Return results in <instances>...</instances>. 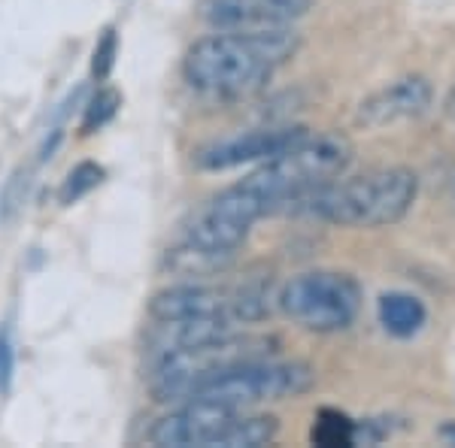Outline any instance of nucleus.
Here are the masks:
<instances>
[{
	"label": "nucleus",
	"mask_w": 455,
	"mask_h": 448,
	"mask_svg": "<svg viewBox=\"0 0 455 448\" xmlns=\"http://www.w3.org/2000/svg\"><path fill=\"white\" fill-rule=\"evenodd\" d=\"M298 52L291 25L259 31H219L186 52V83L212 98H246L267 83L270 73Z\"/></svg>",
	"instance_id": "nucleus-1"
},
{
	"label": "nucleus",
	"mask_w": 455,
	"mask_h": 448,
	"mask_svg": "<svg viewBox=\"0 0 455 448\" xmlns=\"http://www.w3.org/2000/svg\"><path fill=\"white\" fill-rule=\"evenodd\" d=\"M419 179L407 167H379V170L334 179L319 188L291 197L280 212H300L343 227H388L401 222L416 203Z\"/></svg>",
	"instance_id": "nucleus-2"
},
{
	"label": "nucleus",
	"mask_w": 455,
	"mask_h": 448,
	"mask_svg": "<svg viewBox=\"0 0 455 448\" xmlns=\"http://www.w3.org/2000/svg\"><path fill=\"white\" fill-rule=\"evenodd\" d=\"M352 155L355 149H352L349 137L307 134L283 155L264 161V167L246 176L243 182L267 200L270 212H280L291 197L334 182L352 164Z\"/></svg>",
	"instance_id": "nucleus-3"
},
{
	"label": "nucleus",
	"mask_w": 455,
	"mask_h": 448,
	"mask_svg": "<svg viewBox=\"0 0 455 448\" xmlns=\"http://www.w3.org/2000/svg\"><path fill=\"white\" fill-rule=\"evenodd\" d=\"M274 345L276 342L267 340V336L228 334L212 342L195 345V349L164 351V355H156V364H152L149 373V388L158 403L192 400L210 379H216L228 366L274 355Z\"/></svg>",
	"instance_id": "nucleus-4"
},
{
	"label": "nucleus",
	"mask_w": 455,
	"mask_h": 448,
	"mask_svg": "<svg viewBox=\"0 0 455 448\" xmlns=\"http://www.w3.org/2000/svg\"><path fill=\"white\" fill-rule=\"evenodd\" d=\"M280 310L298 327L315 334H334L355 321L362 310V288L349 273L337 270H310L283 285Z\"/></svg>",
	"instance_id": "nucleus-5"
},
{
	"label": "nucleus",
	"mask_w": 455,
	"mask_h": 448,
	"mask_svg": "<svg viewBox=\"0 0 455 448\" xmlns=\"http://www.w3.org/2000/svg\"><path fill=\"white\" fill-rule=\"evenodd\" d=\"M313 381H315L313 366L300 361H267V358H255V361L228 366L225 373L210 379L195 397L225 403V406L240 413L243 406H255V403L300 397L310 391Z\"/></svg>",
	"instance_id": "nucleus-6"
},
{
	"label": "nucleus",
	"mask_w": 455,
	"mask_h": 448,
	"mask_svg": "<svg viewBox=\"0 0 455 448\" xmlns=\"http://www.w3.org/2000/svg\"><path fill=\"white\" fill-rule=\"evenodd\" d=\"M264 216H270L267 200L246 182H240V185L219 191L195 212L192 222L186 224V240L201 248H210V252L234 255L243 246L252 224Z\"/></svg>",
	"instance_id": "nucleus-7"
},
{
	"label": "nucleus",
	"mask_w": 455,
	"mask_h": 448,
	"mask_svg": "<svg viewBox=\"0 0 455 448\" xmlns=\"http://www.w3.org/2000/svg\"><path fill=\"white\" fill-rule=\"evenodd\" d=\"M234 415L237 409L225 403L192 397V400H182V406L173 409L171 415L156 421V428L149 430V443L161 448H212L216 436Z\"/></svg>",
	"instance_id": "nucleus-8"
},
{
	"label": "nucleus",
	"mask_w": 455,
	"mask_h": 448,
	"mask_svg": "<svg viewBox=\"0 0 455 448\" xmlns=\"http://www.w3.org/2000/svg\"><path fill=\"white\" fill-rule=\"evenodd\" d=\"M310 130L307 128H261V130H249V134L231 137V139H219L212 145H204L195 155V164L201 170H231L240 164H252V161H270L276 155H283L285 149L304 139Z\"/></svg>",
	"instance_id": "nucleus-9"
},
{
	"label": "nucleus",
	"mask_w": 455,
	"mask_h": 448,
	"mask_svg": "<svg viewBox=\"0 0 455 448\" xmlns=\"http://www.w3.org/2000/svg\"><path fill=\"white\" fill-rule=\"evenodd\" d=\"M204 19L216 31H259V28L291 25L310 10L300 0H204Z\"/></svg>",
	"instance_id": "nucleus-10"
},
{
	"label": "nucleus",
	"mask_w": 455,
	"mask_h": 448,
	"mask_svg": "<svg viewBox=\"0 0 455 448\" xmlns=\"http://www.w3.org/2000/svg\"><path fill=\"white\" fill-rule=\"evenodd\" d=\"M435 100V88L425 76H403L395 79L392 85L379 88V91L368 94L358 104L355 122L364 128H386L395 122H407L422 115Z\"/></svg>",
	"instance_id": "nucleus-11"
},
{
	"label": "nucleus",
	"mask_w": 455,
	"mask_h": 448,
	"mask_svg": "<svg viewBox=\"0 0 455 448\" xmlns=\"http://www.w3.org/2000/svg\"><path fill=\"white\" fill-rule=\"evenodd\" d=\"M149 315L156 321H180V318H231L237 315V291L210 288V285H173V288L158 291L149 300Z\"/></svg>",
	"instance_id": "nucleus-12"
},
{
	"label": "nucleus",
	"mask_w": 455,
	"mask_h": 448,
	"mask_svg": "<svg viewBox=\"0 0 455 448\" xmlns=\"http://www.w3.org/2000/svg\"><path fill=\"white\" fill-rule=\"evenodd\" d=\"M377 312H379V325L386 327V334L398 336V340H410V336H416L425 327V321H428V310H425V303L407 291L383 294V297H379Z\"/></svg>",
	"instance_id": "nucleus-13"
},
{
	"label": "nucleus",
	"mask_w": 455,
	"mask_h": 448,
	"mask_svg": "<svg viewBox=\"0 0 455 448\" xmlns=\"http://www.w3.org/2000/svg\"><path fill=\"white\" fill-rule=\"evenodd\" d=\"M231 261H234V255L210 252V248H201V246H195V242L182 240V246L167 248L164 270L180 279H207V276H216V273H222V270H228Z\"/></svg>",
	"instance_id": "nucleus-14"
},
{
	"label": "nucleus",
	"mask_w": 455,
	"mask_h": 448,
	"mask_svg": "<svg viewBox=\"0 0 455 448\" xmlns=\"http://www.w3.org/2000/svg\"><path fill=\"white\" fill-rule=\"evenodd\" d=\"M276 430H280V424H276L274 415H234L216 436L212 448H259L274 443Z\"/></svg>",
	"instance_id": "nucleus-15"
},
{
	"label": "nucleus",
	"mask_w": 455,
	"mask_h": 448,
	"mask_svg": "<svg viewBox=\"0 0 455 448\" xmlns=\"http://www.w3.org/2000/svg\"><path fill=\"white\" fill-rule=\"evenodd\" d=\"M310 439L322 448L355 445L358 443V424L347 415L334 413V409H322L319 418H315V424H313Z\"/></svg>",
	"instance_id": "nucleus-16"
},
{
	"label": "nucleus",
	"mask_w": 455,
	"mask_h": 448,
	"mask_svg": "<svg viewBox=\"0 0 455 448\" xmlns=\"http://www.w3.org/2000/svg\"><path fill=\"white\" fill-rule=\"evenodd\" d=\"M100 182H104V167H98V164H92V161H85V164H79V167H73L70 176L64 179V185H61V203L64 207H70V203H76L79 197H85L92 188H98Z\"/></svg>",
	"instance_id": "nucleus-17"
},
{
	"label": "nucleus",
	"mask_w": 455,
	"mask_h": 448,
	"mask_svg": "<svg viewBox=\"0 0 455 448\" xmlns=\"http://www.w3.org/2000/svg\"><path fill=\"white\" fill-rule=\"evenodd\" d=\"M119 106H122L119 91H113V88H100V91L94 94L85 106L83 134H94V130H100L107 122H113V115L119 113Z\"/></svg>",
	"instance_id": "nucleus-18"
},
{
	"label": "nucleus",
	"mask_w": 455,
	"mask_h": 448,
	"mask_svg": "<svg viewBox=\"0 0 455 448\" xmlns=\"http://www.w3.org/2000/svg\"><path fill=\"white\" fill-rule=\"evenodd\" d=\"M116 52H119V36H116V31L109 28V31L104 34V40L98 43V49H94V61H92V73L100 79V83L113 73Z\"/></svg>",
	"instance_id": "nucleus-19"
},
{
	"label": "nucleus",
	"mask_w": 455,
	"mask_h": 448,
	"mask_svg": "<svg viewBox=\"0 0 455 448\" xmlns=\"http://www.w3.org/2000/svg\"><path fill=\"white\" fill-rule=\"evenodd\" d=\"M12 366H16V355H12L10 330H0V391H6V388H10Z\"/></svg>",
	"instance_id": "nucleus-20"
},
{
	"label": "nucleus",
	"mask_w": 455,
	"mask_h": 448,
	"mask_svg": "<svg viewBox=\"0 0 455 448\" xmlns=\"http://www.w3.org/2000/svg\"><path fill=\"white\" fill-rule=\"evenodd\" d=\"M440 436H443L446 443L455 445V424H446V428H440Z\"/></svg>",
	"instance_id": "nucleus-21"
}]
</instances>
